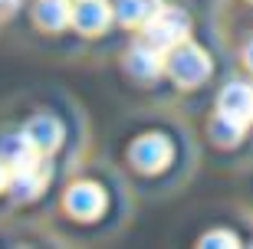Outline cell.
<instances>
[{"mask_svg":"<svg viewBox=\"0 0 253 249\" xmlns=\"http://www.w3.org/2000/svg\"><path fill=\"white\" fill-rule=\"evenodd\" d=\"M188 36V17L178 10H158L148 20V46L155 49H168L174 43Z\"/></svg>","mask_w":253,"mask_h":249,"instance_id":"cell-1","label":"cell"},{"mask_svg":"<svg viewBox=\"0 0 253 249\" xmlns=\"http://www.w3.org/2000/svg\"><path fill=\"white\" fill-rule=\"evenodd\" d=\"M253 118V89L250 85H227V92L220 95V121L234 125L237 131H244V125Z\"/></svg>","mask_w":253,"mask_h":249,"instance_id":"cell-2","label":"cell"},{"mask_svg":"<svg viewBox=\"0 0 253 249\" xmlns=\"http://www.w3.org/2000/svg\"><path fill=\"white\" fill-rule=\"evenodd\" d=\"M168 69L174 72V79L178 82H188V85H194V82H201L207 75V56L201 53L197 46H178L174 53H171V59H168Z\"/></svg>","mask_w":253,"mask_h":249,"instance_id":"cell-3","label":"cell"},{"mask_svg":"<svg viewBox=\"0 0 253 249\" xmlns=\"http://www.w3.org/2000/svg\"><path fill=\"white\" fill-rule=\"evenodd\" d=\"M131 157L141 164V171H158V167L171 157V148H168L165 138H141L138 148L131 151Z\"/></svg>","mask_w":253,"mask_h":249,"instance_id":"cell-4","label":"cell"},{"mask_svg":"<svg viewBox=\"0 0 253 249\" xmlns=\"http://www.w3.org/2000/svg\"><path fill=\"white\" fill-rule=\"evenodd\" d=\"M69 210L79 213V216H92V213L102 210V190L92 184H83V187H73L69 190Z\"/></svg>","mask_w":253,"mask_h":249,"instance_id":"cell-5","label":"cell"},{"mask_svg":"<svg viewBox=\"0 0 253 249\" xmlns=\"http://www.w3.org/2000/svg\"><path fill=\"white\" fill-rule=\"evenodd\" d=\"M73 17L83 30H102L105 23H109V17H112V10H109L105 0H83Z\"/></svg>","mask_w":253,"mask_h":249,"instance_id":"cell-6","label":"cell"},{"mask_svg":"<svg viewBox=\"0 0 253 249\" xmlns=\"http://www.w3.org/2000/svg\"><path fill=\"white\" fill-rule=\"evenodd\" d=\"M161 10V0H119V20L122 23H148Z\"/></svg>","mask_w":253,"mask_h":249,"instance_id":"cell-7","label":"cell"},{"mask_svg":"<svg viewBox=\"0 0 253 249\" xmlns=\"http://www.w3.org/2000/svg\"><path fill=\"white\" fill-rule=\"evenodd\" d=\"M27 135L33 138V144H37V148L49 151V148H56V144H59V135H63V131H59V125H56L53 118H46V115H37V118L27 125Z\"/></svg>","mask_w":253,"mask_h":249,"instance_id":"cell-8","label":"cell"},{"mask_svg":"<svg viewBox=\"0 0 253 249\" xmlns=\"http://www.w3.org/2000/svg\"><path fill=\"white\" fill-rule=\"evenodd\" d=\"M37 17H40V23H43V27L56 30V27H66V23H69L73 10L66 7V0H40Z\"/></svg>","mask_w":253,"mask_h":249,"instance_id":"cell-9","label":"cell"},{"mask_svg":"<svg viewBox=\"0 0 253 249\" xmlns=\"http://www.w3.org/2000/svg\"><path fill=\"white\" fill-rule=\"evenodd\" d=\"M10 184V171H7V164H3V157H0V190Z\"/></svg>","mask_w":253,"mask_h":249,"instance_id":"cell-10","label":"cell"},{"mask_svg":"<svg viewBox=\"0 0 253 249\" xmlns=\"http://www.w3.org/2000/svg\"><path fill=\"white\" fill-rule=\"evenodd\" d=\"M17 3H20V0H0V13H10Z\"/></svg>","mask_w":253,"mask_h":249,"instance_id":"cell-11","label":"cell"},{"mask_svg":"<svg viewBox=\"0 0 253 249\" xmlns=\"http://www.w3.org/2000/svg\"><path fill=\"white\" fill-rule=\"evenodd\" d=\"M247 63H250V69H253V43L247 46Z\"/></svg>","mask_w":253,"mask_h":249,"instance_id":"cell-12","label":"cell"}]
</instances>
